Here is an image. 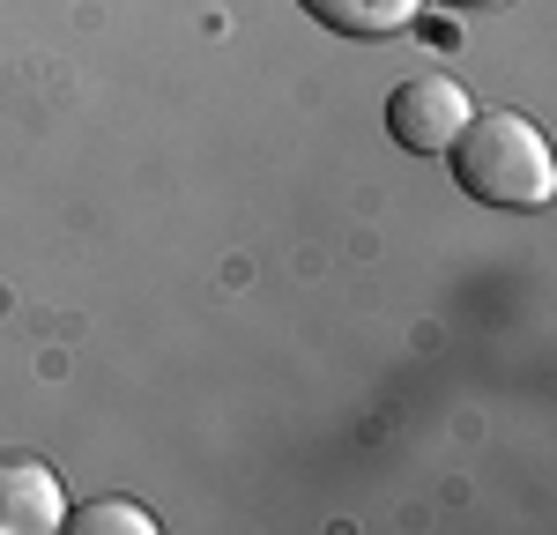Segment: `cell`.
<instances>
[{
	"instance_id": "obj_1",
	"label": "cell",
	"mask_w": 557,
	"mask_h": 535,
	"mask_svg": "<svg viewBox=\"0 0 557 535\" xmlns=\"http://www.w3.org/2000/svg\"><path fill=\"white\" fill-rule=\"evenodd\" d=\"M454 178L461 194H475L483 209H543L557 194V157L535 120L520 112H483L454 134Z\"/></svg>"
},
{
	"instance_id": "obj_2",
	"label": "cell",
	"mask_w": 557,
	"mask_h": 535,
	"mask_svg": "<svg viewBox=\"0 0 557 535\" xmlns=\"http://www.w3.org/2000/svg\"><path fill=\"white\" fill-rule=\"evenodd\" d=\"M461 127H469V97L446 75H417V83H401L386 97V134L401 149H417V157H446Z\"/></svg>"
},
{
	"instance_id": "obj_3",
	"label": "cell",
	"mask_w": 557,
	"mask_h": 535,
	"mask_svg": "<svg viewBox=\"0 0 557 535\" xmlns=\"http://www.w3.org/2000/svg\"><path fill=\"white\" fill-rule=\"evenodd\" d=\"M67 528V490L30 453H0V535H60Z\"/></svg>"
},
{
	"instance_id": "obj_4",
	"label": "cell",
	"mask_w": 557,
	"mask_h": 535,
	"mask_svg": "<svg viewBox=\"0 0 557 535\" xmlns=\"http://www.w3.org/2000/svg\"><path fill=\"white\" fill-rule=\"evenodd\" d=\"M424 0H305V15H320L335 38H394L417 23Z\"/></svg>"
},
{
	"instance_id": "obj_5",
	"label": "cell",
	"mask_w": 557,
	"mask_h": 535,
	"mask_svg": "<svg viewBox=\"0 0 557 535\" xmlns=\"http://www.w3.org/2000/svg\"><path fill=\"white\" fill-rule=\"evenodd\" d=\"M67 528H83V535H149L157 521H149L141 506H127V498H104V506H83V513H67Z\"/></svg>"
},
{
	"instance_id": "obj_6",
	"label": "cell",
	"mask_w": 557,
	"mask_h": 535,
	"mask_svg": "<svg viewBox=\"0 0 557 535\" xmlns=\"http://www.w3.org/2000/svg\"><path fill=\"white\" fill-rule=\"evenodd\" d=\"M454 8H498V0H454Z\"/></svg>"
}]
</instances>
